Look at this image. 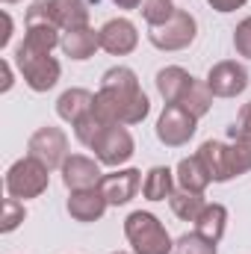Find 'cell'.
<instances>
[{"label":"cell","mask_w":251,"mask_h":254,"mask_svg":"<svg viewBox=\"0 0 251 254\" xmlns=\"http://www.w3.org/2000/svg\"><path fill=\"white\" fill-rule=\"evenodd\" d=\"M231 136H234V139H243V142H249V145H251V101L240 110L237 125L231 127Z\"/></svg>","instance_id":"obj_29"},{"label":"cell","mask_w":251,"mask_h":254,"mask_svg":"<svg viewBox=\"0 0 251 254\" xmlns=\"http://www.w3.org/2000/svg\"><path fill=\"white\" fill-rule=\"evenodd\" d=\"M125 237L133 246V254H172L175 249L163 222L145 210H133L125 219Z\"/></svg>","instance_id":"obj_3"},{"label":"cell","mask_w":251,"mask_h":254,"mask_svg":"<svg viewBox=\"0 0 251 254\" xmlns=\"http://www.w3.org/2000/svg\"><path fill=\"white\" fill-rule=\"evenodd\" d=\"M225 228H228V210L222 204H207L201 210V216L195 219V231L201 237H207L210 243H219L225 237Z\"/></svg>","instance_id":"obj_20"},{"label":"cell","mask_w":251,"mask_h":254,"mask_svg":"<svg viewBox=\"0 0 251 254\" xmlns=\"http://www.w3.org/2000/svg\"><path fill=\"white\" fill-rule=\"evenodd\" d=\"M98 39H101V48L113 57H127L136 51L139 45V33H136V24L127 21V18H113L107 21L101 30H98Z\"/></svg>","instance_id":"obj_11"},{"label":"cell","mask_w":251,"mask_h":254,"mask_svg":"<svg viewBox=\"0 0 251 254\" xmlns=\"http://www.w3.org/2000/svg\"><path fill=\"white\" fill-rule=\"evenodd\" d=\"M207 86L216 98H237L249 89V71L237 60H222L207 71Z\"/></svg>","instance_id":"obj_10"},{"label":"cell","mask_w":251,"mask_h":254,"mask_svg":"<svg viewBox=\"0 0 251 254\" xmlns=\"http://www.w3.org/2000/svg\"><path fill=\"white\" fill-rule=\"evenodd\" d=\"M175 192V172L166 169V166H154L148 175H145V184H142V195L148 201H166L172 198Z\"/></svg>","instance_id":"obj_21"},{"label":"cell","mask_w":251,"mask_h":254,"mask_svg":"<svg viewBox=\"0 0 251 254\" xmlns=\"http://www.w3.org/2000/svg\"><path fill=\"white\" fill-rule=\"evenodd\" d=\"M15 65L24 77V83L33 89V92H48L60 83V74L63 68L60 63L51 57V54H39V51H30L24 45L15 48Z\"/></svg>","instance_id":"obj_5"},{"label":"cell","mask_w":251,"mask_h":254,"mask_svg":"<svg viewBox=\"0 0 251 254\" xmlns=\"http://www.w3.org/2000/svg\"><path fill=\"white\" fill-rule=\"evenodd\" d=\"M195 36H198V21L187 9H178L166 24L151 27V33H148V39L157 51H184L195 42Z\"/></svg>","instance_id":"obj_6"},{"label":"cell","mask_w":251,"mask_h":254,"mask_svg":"<svg viewBox=\"0 0 251 254\" xmlns=\"http://www.w3.org/2000/svg\"><path fill=\"white\" fill-rule=\"evenodd\" d=\"M92 110H95V95L89 89H68L57 101V116L63 122H68L71 127L77 125L83 116H89Z\"/></svg>","instance_id":"obj_16"},{"label":"cell","mask_w":251,"mask_h":254,"mask_svg":"<svg viewBox=\"0 0 251 254\" xmlns=\"http://www.w3.org/2000/svg\"><path fill=\"white\" fill-rule=\"evenodd\" d=\"M213 92H210V86H207V80H192L189 83V89L184 92V98L178 101V107H184L187 113H192L195 119H204L207 113H210V107H213Z\"/></svg>","instance_id":"obj_22"},{"label":"cell","mask_w":251,"mask_h":254,"mask_svg":"<svg viewBox=\"0 0 251 254\" xmlns=\"http://www.w3.org/2000/svg\"><path fill=\"white\" fill-rule=\"evenodd\" d=\"M192 80H195V77L189 74L187 68H181V65H166V68L157 71V92L163 95L166 104H178V101L184 98V92L189 89Z\"/></svg>","instance_id":"obj_18"},{"label":"cell","mask_w":251,"mask_h":254,"mask_svg":"<svg viewBox=\"0 0 251 254\" xmlns=\"http://www.w3.org/2000/svg\"><path fill=\"white\" fill-rule=\"evenodd\" d=\"M68 216L77 219V222H98L104 213H107V198L98 187H89V190H74L68 195Z\"/></svg>","instance_id":"obj_14"},{"label":"cell","mask_w":251,"mask_h":254,"mask_svg":"<svg viewBox=\"0 0 251 254\" xmlns=\"http://www.w3.org/2000/svg\"><path fill=\"white\" fill-rule=\"evenodd\" d=\"M172 254H219V252H216V243H210L207 237L192 231V234H184V237L175 240Z\"/></svg>","instance_id":"obj_25"},{"label":"cell","mask_w":251,"mask_h":254,"mask_svg":"<svg viewBox=\"0 0 251 254\" xmlns=\"http://www.w3.org/2000/svg\"><path fill=\"white\" fill-rule=\"evenodd\" d=\"M95 113L107 125H139L151 113V101L139 86V77L133 68L116 65L104 71L101 89L95 92Z\"/></svg>","instance_id":"obj_1"},{"label":"cell","mask_w":251,"mask_h":254,"mask_svg":"<svg viewBox=\"0 0 251 254\" xmlns=\"http://www.w3.org/2000/svg\"><path fill=\"white\" fill-rule=\"evenodd\" d=\"M104 178L101 172V163L92 160V157H83V154H71L65 157L63 163V184L68 192L74 190H89V187H98Z\"/></svg>","instance_id":"obj_13"},{"label":"cell","mask_w":251,"mask_h":254,"mask_svg":"<svg viewBox=\"0 0 251 254\" xmlns=\"http://www.w3.org/2000/svg\"><path fill=\"white\" fill-rule=\"evenodd\" d=\"M27 151H30V157H36L39 163H45L51 172L54 169H63L65 157H68V136H65L60 127L45 125L30 136Z\"/></svg>","instance_id":"obj_9"},{"label":"cell","mask_w":251,"mask_h":254,"mask_svg":"<svg viewBox=\"0 0 251 254\" xmlns=\"http://www.w3.org/2000/svg\"><path fill=\"white\" fill-rule=\"evenodd\" d=\"M24 216H27V210H24V201H18V198H6L3 201V219H0V231L3 234H12L21 222H24Z\"/></svg>","instance_id":"obj_27"},{"label":"cell","mask_w":251,"mask_h":254,"mask_svg":"<svg viewBox=\"0 0 251 254\" xmlns=\"http://www.w3.org/2000/svg\"><path fill=\"white\" fill-rule=\"evenodd\" d=\"M169 204H172V213H175L178 219H184V222H195V219L201 216V210L207 207L204 195H198V192H187V190L172 192Z\"/></svg>","instance_id":"obj_23"},{"label":"cell","mask_w":251,"mask_h":254,"mask_svg":"<svg viewBox=\"0 0 251 254\" xmlns=\"http://www.w3.org/2000/svg\"><path fill=\"white\" fill-rule=\"evenodd\" d=\"M139 12H142V18H145L148 27H160V24H166L178 12V6L172 0H142Z\"/></svg>","instance_id":"obj_24"},{"label":"cell","mask_w":251,"mask_h":254,"mask_svg":"<svg viewBox=\"0 0 251 254\" xmlns=\"http://www.w3.org/2000/svg\"><path fill=\"white\" fill-rule=\"evenodd\" d=\"M3 24H6V30H3V36H0V48H6V45L12 42V15H9V12H3Z\"/></svg>","instance_id":"obj_32"},{"label":"cell","mask_w":251,"mask_h":254,"mask_svg":"<svg viewBox=\"0 0 251 254\" xmlns=\"http://www.w3.org/2000/svg\"><path fill=\"white\" fill-rule=\"evenodd\" d=\"M92 151H95V160L101 166L119 169V166H125L127 160L133 157L136 142H133V136H130V130L125 125H107L104 133L92 142Z\"/></svg>","instance_id":"obj_7"},{"label":"cell","mask_w":251,"mask_h":254,"mask_svg":"<svg viewBox=\"0 0 251 254\" xmlns=\"http://www.w3.org/2000/svg\"><path fill=\"white\" fill-rule=\"evenodd\" d=\"M175 181H178L181 190L198 192V195H204V190L213 184V181H210V172L204 169V163H201L198 154H195V157H184V160L178 163V169H175Z\"/></svg>","instance_id":"obj_19"},{"label":"cell","mask_w":251,"mask_h":254,"mask_svg":"<svg viewBox=\"0 0 251 254\" xmlns=\"http://www.w3.org/2000/svg\"><path fill=\"white\" fill-rule=\"evenodd\" d=\"M0 68H3V83H0V92H9V89H12V63H9V60H3V63H0Z\"/></svg>","instance_id":"obj_31"},{"label":"cell","mask_w":251,"mask_h":254,"mask_svg":"<svg viewBox=\"0 0 251 254\" xmlns=\"http://www.w3.org/2000/svg\"><path fill=\"white\" fill-rule=\"evenodd\" d=\"M48 12H51V21L63 33L89 27V3L86 0H48Z\"/></svg>","instance_id":"obj_15"},{"label":"cell","mask_w":251,"mask_h":254,"mask_svg":"<svg viewBox=\"0 0 251 254\" xmlns=\"http://www.w3.org/2000/svg\"><path fill=\"white\" fill-rule=\"evenodd\" d=\"M60 48H63V54L68 57V60H77V63H83V60L95 57V51L101 48L98 30H92V27H80V30L63 33V42H60Z\"/></svg>","instance_id":"obj_17"},{"label":"cell","mask_w":251,"mask_h":254,"mask_svg":"<svg viewBox=\"0 0 251 254\" xmlns=\"http://www.w3.org/2000/svg\"><path fill=\"white\" fill-rule=\"evenodd\" d=\"M48 184H51V169L30 154L15 160L6 172V192H9V198H18V201L39 198L48 190Z\"/></svg>","instance_id":"obj_4"},{"label":"cell","mask_w":251,"mask_h":254,"mask_svg":"<svg viewBox=\"0 0 251 254\" xmlns=\"http://www.w3.org/2000/svg\"><path fill=\"white\" fill-rule=\"evenodd\" d=\"M207 3H210V6H213L216 12H222V15H225V12H234V9H243V6H246L249 0H207Z\"/></svg>","instance_id":"obj_30"},{"label":"cell","mask_w":251,"mask_h":254,"mask_svg":"<svg viewBox=\"0 0 251 254\" xmlns=\"http://www.w3.org/2000/svg\"><path fill=\"white\" fill-rule=\"evenodd\" d=\"M198 157H201L204 169L210 172L213 184H228V181L251 172V145L243 139H234V142L207 139L198 148Z\"/></svg>","instance_id":"obj_2"},{"label":"cell","mask_w":251,"mask_h":254,"mask_svg":"<svg viewBox=\"0 0 251 254\" xmlns=\"http://www.w3.org/2000/svg\"><path fill=\"white\" fill-rule=\"evenodd\" d=\"M234 48H237L240 57L251 60V15L237 24V30H234Z\"/></svg>","instance_id":"obj_28"},{"label":"cell","mask_w":251,"mask_h":254,"mask_svg":"<svg viewBox=\"0 0 251 254\" xmlns=\"http://www.w3.org/2000/svg\"><path fill=\"white\" fill-rule=\"evenodd\" d=\"M3 3H18V0H3Z\"/></svg>","instance_id":"obj_34"},{"label":"cell","mask_w":251,"mask_h":254,"mask_svg":"<svg viewBox=\"0 0 251 254\" xmlns=\"http://www.w3.org/2000/svg\"><path fill=\"white\" fill-rule=\"evenodd\" d=\"M139 187H142V172L139 169H119L113 175H104L101 184H98V190L104 192L110 207H122L127 201H133Z\"/></svg>","instance_id":"obj_12"},{"label":"cell","mask_w":251,"mask_h":254,"mask_svg":"<svg viewBox=\"0 0 251 254\" xmlns=\"http://www.w3.org/2000/svg\"><path fill=\"white\" fill-rule=\"evenodd\" d=\"M104 127H107V122H104V119H101V116L92 110L89 116H83V119L74 125V136H77V142H80V145L92 148V142H95V139L104 133Z\"/></svg>","instance_id":"obj_26"},{"label":"cell","mask_w":251,"mask_h":254,"mask_svg":"<svg viewBox=\"0 0 251 254\" xmlns=\"http://www.w3.org/2000/svg\"><path fill=\"white\" fill-rule=\"evenodd\" d=\"M195 130H198V119L192 113H187L184 107H178V104H166V110L157 119V139L166 148L187 145L189 139L195 136Z\"/></svg>","instance_id":"obj_8"},{"label":"cell","mask_w":251,"mask_h":254,"mask_svg":"<svg viewBox=\"0 0 251 254\" xmlns=\"http://www.w3.org/2000/svg\"><path fill=\"white\" fill-rule=\"evenodd\" d=\"M119 9H139L142 6V0H113Z\"/></svg>","instance_id":"obj_33"},{"label":"cell","mask_w":251,"mask_h":254,"mask_svg":"<svg viewBox=\"0 0 251 254\" xmlns=\"http://www.w3.org/2000/svg\"><path fill=\"white\" fill-rule=\"evenodd\" d=\"M113 254H130V252H113Z\"/></svg>","instance_id":"obj_35"}]
</instances>
